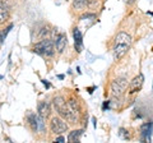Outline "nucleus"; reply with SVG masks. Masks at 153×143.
<instances>
[{"label": "nucleus", "mask_w": 153, "mask_h": 143, "mask_svg": "<svg viewBox=\"0 0 153 143\" xmlns=\"http://www.w3.org/2000/svg\"><path fill=\"white\" fill-rule=\"evenodd\" d=\"M52 104H54V107L56 109V111L57 114L65 119L66 116V110H68V102L64 100V97H61V96H55L54 100H52Z\"/></svg>", "instance_id": "423d86ee"}, {"label": "nucleus", "mask_w": 153, "mask_h": 143, "mask_svg": "<svg viewBox=\"0 0 153 143\" xmlns=\"http://www.w3.org/2000/svg\"><path fill=\"white\" fill-rule=\"evenodd\" d=\"M64 141H65V138H64L63 136H60V137H56V139H55V142H59V143L64 142Z\"/></svg>", "instance_id": "6ab92c4d"}, {"label": "nucleus", "mask_w": 153, "mask_h": 143, "mask_svg": "<svg viewBox=\"0 0 153 143\" xmlns=\"http://www.w3.org/2000/svg\"><path fill=\"white\" fill-rule=\"evenodd\" d=\"M65 120L70 121L71 124L79 123V106L76 100L74 98H70L68 101V110H66Z\"/></svg>", "instance_id": "7ed1b4c3"}, {"label": "nucleus", "mask_w": 153, "mask_h": 143, "mask_svg": "<svg viewBox=\"0 0 153 143\" xmlns=\"http://www.w3.org/2000/svg\"><path fill=\"white\" fill-rule=\"evenodd\" d=\"M93 0H73V4H71V7L75 10H83L85 9L91 3H92Z\"/></svg>", "instance_id": "4468645a"}, {"label": "nucleus", "mask_w": 153, "mask_h": 143, "mask_svg": "<svg viewBox=\"0 0 153 143\" xmlns=\"http://www.w3.org/2000/svg\"><path fill=\"white\" fill-rule=\"evenodd\" d=\"M4 1H5V0H0V4H1V3H4Z\"/></svg>", "instance_id": "b1692460"}, {"label": "nucleus", "mask_w": 153, "mask_h": 143, "mask_svg": "<svg viewBox=\"0 0 153 143\" xmlns=\"http://www.w3.org/2000/svg\"><path fill=\"white\" fill-rule=\"evenodd\" d=\"M131 46V36L126 32H119L116 37H115V44L112 49L114 59L115 60H120L121 58L125 56L128 50Z\"/></svg>", "instance_id": "f257e3e1"}, {"label": "nucleus", "mask_w": 153, "mask_h": 143, "mask_svg": "<svg viewBox=\"0 0 153 143\" xmlns=\"http://www.w3.org/2000/svg\"><path fill=\"white\" fill-rule=\"evenodd\" d=\"M73 36H74V46H75V50L80 52L83 50V36H82V32L78 27H75L73 30Z\"/></svg>", "instance_id": "9d476101"}, {"label": "nucleus", "mask_w": 153, "mask_h": 143, "mask_svg": "<svg viewBox=\"0 0 153 143\" xmlns=\"http://www.w3.org/2000/svg\"><path fill=\"white\" fill-rule=\"evenodd\" d=\"M57 78H59V79H64L65 75H64V74H59V75H57Z\"/></svg>", "instance_id": "4be33fe9"}, {"label": "nucleus", "mask_w": 153, "mask_h": 143, "mask_svg": "<svg viewBox=\"0 0 153 143\" xmlns=\"http://www.w3.org/2000/svg\"><path fill=\"white\" fill-rule=\"evenodd\" d=\"M54 42H55V47L59 54H63L64 50L66 49V46H68V39H66V35L64 32H60L57 33L54 39Z\"/></svg>", "instance_id": "6e6552de"}, {"label": "nucleus", "mask_w": 153, "mask_h": 143, "mask_svg": "<svg viewBox=\"0 0 153 143\" xmlns=\"http://www.w3.org/2000/svg\"><path fill=\"white\" fill-rule=\"evenodd\" d=\"M96 88V86H92V87H89V88H87V91H88V93L89 95H92L93 93V89Z\"/></svg>", "instance_id": "412c9836"}, {"label": "nucleus", "mask_w": 153, "mask_h": 143, "mask_svg": "<svg viewBox=\"0 0 153 143\" xmlns=\"http://www.w3.org/2000/svg\"><path fill=\"white\" fill-rule=\"evenodd\" d=\"M51 112V107H50V104H47L46 101H42V102H38V106H37V114L42 118H47Z\"/></svg>", "instance_id": "f8f14e48"}, {"label": "nucleus", "mask_w": 153, "mask_h": 143, "mask_svg": "<svg viewBox=\"0 0 153 143\" xmlns=\"http://www.w3.org/2000/svg\"><path fill=\"white\" fill-rule=\"evenodd\" d=\"M88 18H96V14L94 13H87V14H83L80 17V19H88Z\"/></svg>", "instance_id": "f3484780"}, {"label": "nucleus", "mask_w": 153, "mask_h": 143, "mask_svg": "<svg viewBox=\"0 0 153 143\" xmlns=\"http://www.w3.org/2000/svg\"><path fill=\"white\" fill-rule=\"evenodd\" d=\"M119 136H120L123 139H129V133L126 129H124V128H120V130H119Z\"/></svg>", "instance_id": "dca6fc26"}, {"label": "nucleus", "mask_w": 153, "mask_h": 143, "mask_svg": "<svg viewBox=\"0 0 153 143\" xmlns=\"http://www.w3.org/2000/svg\"><path fill=\"white\" fill-rule=\"evenodd\" d=\"M10 17V9H9V5L4 1L0 4V25H4Z\"/></svg>", "instance_id": "9b49d317"}, {"label": "nucleus", "mask_w": 153, "mask_h": 143, "mask_svg": "<svg viewBox=\"0 0 153 143\" xmlns=\"http://www.w3.org/2000/svg\"><path fill=\"white\" fill-rule=\"evenodd\" d=\"M33 52L41 56H52L55 52V42L50 39H44L38 41L33 47Z\"/></svg>", "instance_id": "f03ea898"}, {"label": "nucleus", "mask_w": 153, "mask_h": 143, "mask_svg": "<svg viewBox=\"0 0 153 143\" xmlns=\"http://www.w3.org/2000/svg\"><path fill=\"white\" fill-rule=\"evenodd\" d=\"M84 130L83 129H75V130H71L68 136V141L69 142H79L80 137L83 136Z\"/></svg>", "instance_id": "2eb2a0df"}, {"label": "nucleus", "mask_w": 153, "mask_h": 143, "mask_svg": "<svg viewBox=\"0 0 153 143\" xmlns=\"http://www.w3.org/2000/svg\"><path fill=\"white\" fill-rule=\"evenodd\" d=\"M38 114L36 115V114H33V112H30L28 114V116H27V120H28V124H30V127H31V129L33 132H38Z\"/></svg>", "instance_id": "ddd939ff"}, {"label": "nucleus", "mask_w": 153, "mask_h": 143, "mask_svg": "<svg viewBox=\"0 0 153 143\" xmlns=\"http://www.w3.org/2000/svg\"><path fill=\"white\" fill-rule=\"evenodd\" d=\"M143 83H144V75L142 73H139L137 77H134V79L130 83H129V93L134 95V93L139 92L143 87Z\"/></svg>", "instance_id": "0eeeda50"}, {"label": "nucleus", "mask_w": 153, "mask_h": 143, "mask_svg": "<svg viewBox=\"0 0 153 143\" xmlns=\"http://www.w3.org/2000/svg\"><path fill=\"white\" fill-rule=\"evenodd\" d=\"M41 82H42V83H44V86H45V87H46V88H50V87H51V84H50L49 82H47V80H45V79H42V80H41Z\"/></svg>", "instance_id": "aec40b11"}, {"label": "nucleus", "mask_w": 153, "mask_h": 143, "mask_svg": "<svg viewBox=\"0 0 153 143\" xmlns=\"http://www.w3.org/2000/svg\"><path fill=\"white\" fill-rule=\"evenodd\" d=\"M134 1H135V0H128V3H129V4H133Z\"/></svg>", "instance_id": "5701e85b"}, {"label": "nucleus", "mask_w": 153, "mask_h": 143, "mask_svg": "<svg viewBox=\"0 0 153 143\" xmlns=\"http://www.w3.org/2000/svg\"><path fill=\"white\" fill-rule=\"evenodd\" d=\"M152 132H153V121H147L140 125V138L143 142L146 141H151L152 137Z\"/></svg>", "instance_id": "1a4fd4ad"}, {"label": "nucleus", "mask_w": 153, "mask_h": 143, "mask_svg": "<svg viewBox=\"0 0 153 143\" xmlns=\"http://www.w3.org/2000/svg\"><path fill=\"white\" fill-rule=\"evenodd\" d=\"M110 102L111 101H103V104H102V111H107L108 109H110Z\"/></svg>", "instance_id": "a211bd4d"}, {"label": "nucleus", "mask_w": 153, "mask_h": 143, "mask_svg": "<svg viewBox=\"0 0 153 143\" xmlns=\"http://www.w3.org/2000/svg\"><path fill=\"white\" fill-rule=\"evenodd\" d=\"M69 125L66 124L65 119L63 118H52L50 121V130L54 134H64L65 132H68Z\"/></svg>", "instance_id": "39448f33"}, {"label": "nucleus", "mask_w": 153, "mask_h": 143, "mask_svg": "<svg viewBox=\"0 0 153 143\" xmlns=\"http://www.w3.org/2000/svg\"><path fill=\"white\" fill-rule=\"evenodd\" d=\"M129 83L125 78H116L111 82V95L114 97H120L126 91Z\"/></svg>", "instance_id": "20e7f679"}]
</instances>
